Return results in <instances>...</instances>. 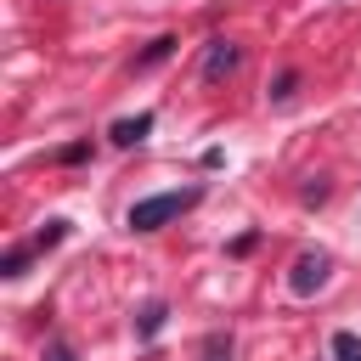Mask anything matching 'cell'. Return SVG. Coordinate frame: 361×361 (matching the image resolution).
<instances>
[{
    "label": "cell",
    "mask_w": 361,
    "mask_h": 361,
    "mask_svg": "<svg viewBox=\"0 0 361 361\" xmlns=\"http://www.w3.org/2000/svg\"><path fill=\"white\" fill-rule=\"evenodd\" d=\"M197 186H180V192H152V197H141V203H130V231H158V226H169L175 214H186V209H197Z\"/></svg>",
    "instance_id": "6da1fadb"
},
{
    "label": "cell",
    "mask_w": 361,
    "mask_h": 361,
    "mask_svg": "<svg viewBox=\"0 0 361 361\" xmlns=\"http://www.w3.org/2000/svg\"><path fill=\"white\" fill-rule=\"evenodd\" d=\"M327 271H333V259H327V254H299V259H293V276H288V288H293L299 299H310V293L327 282Z\"/></svg>",
    "instance_id": "7a4b0ae2"
},
{
    "label": "cell",
    "mask_w": 361,
    "mask_h": 361,
    "mask_svg": "<svg viewBox=\"0 0 361 361\" xmlns=\"http://www.w3.org/2000/svg\"><path fill=\"white\" fill-rule=\"evenodd\" d=\"M237 62H243V51H237V45H231L226 34H214V39H209V51H203V79L214 85V79H226V73H231Z\"/></svg>",
    "instance_id": "3957f363"
},
{
    "label": "cell",
    "mask_w": 361,
    "mask_h": 361,
    "mask_svg": "<svg viewBox=\"0 0 361 361\" xmlns=\"http://www.w3.org/2000/svg\"><path fill=\"white\" fill-rule=\"evenodd\" d=\"M107 135H113L118 147H141V141L152 135V113H135V118H118V124H113Z\"/></svg>",
    "instance_id": "277c9868"
},
{
    "label": "cell",
    "mask_w": 361,
    "mask_h": 361,
    "mask_svg": "<svg viewBox=\"0 0 361 361\" xmlns=\"http://www.w3.org/2000/svg\"><path fill=\"white\" fill-rule=\"evenodd\" d=\"M175 45H180L175 34H158V39H152V45H147V51L135 56V73H147V68H158V62H169V56H175Z\"/></svg>",
    "instance_id": "5b68a950"
},
{
    "label": "cell",
    "mask_w": 361,
    "mask_h": 361,
    "mask_svg": "<svg viewBox=\"0 0 361 361\" xmlns=\"http://www.w3.org/2000/svg\"><path fill=\"white\" fill-rule=\"evenodd\" d=\"M164 316H169V305L164 299H152L141 316H135V338H158V327H164Z\"/></svg>",
    "instance_id": "8992f818"
},
{
    "label": "cell",
    "mask_w": 361,
    "mask_h": 361,
    "mask_svg": "<svg viewBox=\"0 0 361 361\" xmlns=\"http://www.w3.org/2000/svg\"><path fill=\"white\" fill-rule=\"evenodd\" d=\"M34 254H39V248H34V243H23V248H11V254H6V259H0V276H23V271H28V259H34Z\"/></svg>",
    "instance_id": "52a82bcc"
},
{
    "label": "cell",
    "mask_w": 361,
    "mask_h": 361,
    "mask_svg": "<svg viewBox=\"0 0 361 361\" xmlns=\"http://www.w3.org/2000/svg\"><path fill=\"white\" fill-rule=\"evenodd\" d=\"M333 361H361V333H333Z\"/></svg>",
    "instance_id": "ba28073f"
},
{
    "label": "cell",
    "mask_w": 361,
    "mask_h": 361,
    "mask_svg": "<svg viewBox=\"0 0 361 361\" xmlns=\"http://www.w3.org/2000/svg\"><path fill=\"white\" fill-rule=\"evenodd\" d=\"M62 237H68V220H45V231H34V248L45 254V248H56Z\"/></svg>",
    "instance_id": "9c48e42d"
},
{
    "label": "cell",
    "mask_w": 361,
    "mask_h": 361,
    "mask_svg": "<svg viewBox=\"0 0 361 361\" xmlns=\"http://www.w3.org/2000/svg\"><path fill=\"white\" fill-rule=\"evenodd\" d=\"M293 90H299V73L288 68V73H276V85H271V102H288Z\"/></svg>",
    "instance_id": "30bf717a"
},
{
    "label": "cell",
    "mask_w": 361,
    "mask_h": 361,
    "mask_svg": "<svg viewBox=\"0 0 361 361\" xmlns=\"http://www.w3.org/2000/svg\"><path fill=\"white\" fill-rule=\"evenodd\" d=\"M209 361H231V338H226V333L209 338Z\"/></svg>",
    "instance_id": "8fae6325"
},
{
    "label": "cell",
    "mask_w": 361,
    "mask_h": 361,
    "mask_svg": "<svg viewBox=\"0 0 361 361\" xmlns=\"http://www.w3.org/2000/svg\"><path fill=\"white\" fill-rule=\"evenodd\" d=\"M85 152H90V141H73V147H62V152H56V158H62V164H79V158H85Z\"/></svg>",
    "instance_id": "7c38bea8"
},
{
    "label": "cell",
    "mask_w": 361,
    "mask_h": 361,
    "mask_svg": "<svg viewBox=\"0 0 361 361\" xmlns=\"http://www.w3.org/2000/svg\"><path fill=\"white\" fill-rule=\"evenodd\" d=\"M45 361H73V350H68V344H51V350H45Z\"/></svg>",
    "instance_id": "4fadbf2b"
}]
</instances>
